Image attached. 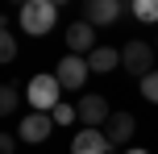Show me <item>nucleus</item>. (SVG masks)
<instances>
[{"label":"nucleus","mask_w":158,"mask_h":154,"mask_svg":"<svg viewBox=\"0 0 158 154\" xmlns=\"http://www.w3.org/2000/svg\"><path fill=\"white\" fill-rule=\"evenodd\" d=\"M133 17L137 21H158V0H133Z\"/></svg>","instance_id":"ddd939ff"},{"label":"nucleus","mask_w":158,"mask_h":154,"mask_svg":"<svg viewBox=\"0 0 158 154\" xmlns=\"http://www.w3.org/2000/svg\"><path fill=\"white\" fill-rule=\"evenodd\" d=\"M133 129H137L133 113H112V117H108V125H104V138H108L112 146H125V142L133 138Z\"/></svg>","instance_id":"9d476101"},{"label":"nucleus","mask_w":158,"mask_h":154,"mask_svg":"<svg viewBox=\"0 0 158 154\" xmlns=\"http://www.w3.org/2000/svg\"><path fill=\"white\" fill-rule=\"evenodd\" d=\"M17 104H21V92H17V83H4L0 88V113H17Z\"/></svg>","instance_id":"f8f14e48"},{"label":"nucleus","mask_w":158,"mask_h":154,"mask_svg":"<svg viewBox=\"0 0 158 154\" xmlns=\"http://www.w3.org/2000/svg\"><path fill=\"white\" fill-rule=\"evenodd\" d=\"M50 133H54V117L50 113H25L21 125H17V138H21L25 146H42Z\"/></svg>","instance_id":"423d86ee"},{"label":"nucleus","mask_w":158,"mask_h":154,"mask_svg":"<svg viewBox=\"0 0 158 154\" xmlns=\"http://www.w3.org/2000/svg\"><path fill=\"white\" fill-rule=\"evenodd\" d=\"M25 100H29V113H54L58 104H63V83H58V75L42 71L29 79V88H25Z\"/></svg>","instance_id":"f03ea898"},{"label":"nucleus","mask_w":158,"mask_h":154,"mask_svg":"<svg viewBox=\"0 0 158 154\" xmlns=\"http://www.w3.org/2000/svg\"><path fill=\"white\" fill-rule=\"evenodd\" d=\"M125 154H150V150H137V146H133V150H125Z\"/></svg>","instance_id":"a211bd4d"},{"label":"nucleus","mask_w":158,"mask_h":154,"mask_svg":"<svg viewBox=\"0 0 158 154\" xmlns=\"http://www.w3.org/2000/svg\"><path fill=\"white\" fill-rule=\"evenodd\" d=\"M142 96L150 100V104H158V71H150V75L142 79Z\"/></svg>","instance_id":"dca6fc26"},{"label":"nucleus","mask_w":158,"mask_h":154,"mask_svg":"<svg viewBox=\"0 0 158 154\" xmlns=\"http://www.w3.org/2000/svg\"><path fill=\"white\" fill-rule=\"evenodd\" d=\"M17 58V33H0V63H13Z\"/></svg>","instance_id":"4468645a"},{"label":"nucleus","mask_w":158,"mask_h":154,"mask_svg":"<svg viewBox=\"0 0 158 154\" xmlns=\"http://www.w3.org/2000/svg\"><path fill=\"white\" fill-rule=\"evenodd\" d=\"M54 75H58V83H63V92H83L92 67H87V58H79V54H63Z\"/></svg>","instance_id":"39448f33"},{"label":"nucleus","mask_w":158,"mask_h":154,"mask_svg":"<svg viewBox=\"0 0 158 154\" xmlns=\"http://www.w3.org/2000/svg\"><path fill=\"white\" fill-rule=\"evenodd\" d=\"M17 133H0V154H17Z\"/></svg>","instance_id":"f3484780"},{"label":"nucleus","mask_w":158,"mask_h":154,"mask_svg":"<svg viewBox=\"0 0 158 154\" xmlns=\"http://www.w3.org/2000/svg\"><path fill=\"white\" fill-rule=\"evenodd\" d=\"M121 67L129 75H137V79H146L154 71V46L150 42H125L121 46Z\"/></svg>","instance_id":"7ed1b4c3"},{"label":"nucleus","mask_w":158,"mask_h":154,"mask_svg":"<svg viewBox=\"0 0 158 154\" xmlns=\"http://www.w3.org/2000/svg\"><path fill=\"white\" fill-rule=\"evenodd\" d=\"M75 113H79V125H83V129H104V125H108V117H112V108H108V100L104 96H79L75 100Z\"/></svg>","instance_id":"20e7f679"},{"label":"nucleus","mask_w":158,"mask_h":154,"mask_svg":"<svg viewBox=\"0 0 158 154\" xmlns=\"http://www.w3.org/2000/svg\"><path fill=\"white\" fill-rule=\"evenodd\" d=\"M112 142L104 138V129H79L71 138V154H108Z\"/></svg>","instance_id":"6e6552de"},{"label":"nucleus","mask_w":158,"mask_h":154,"mask_svg":"<svg viewBox=\"0 0 158 154\" xmlns=\"http://www.w3.org/2000/svg\"><path fill=\"white\" fill-rule=\"evenodd\" d=\"M96 25H87V21H75V25H67V46H71V54H92L96 50Z\"/></svg>","instance_id":"1a4fd4ad"},{"label":"nucleus","mask_w":158,"mask_h":154,"mask_svg":"<svg viewBox=\"0 0 158 154\" xmlns=\"http://www.w3.org/2000/svg\"><path fill=\"white\" fill-rule=\"evenodd\" d=\"M121 13H125L121 0H87L83 4V21L87 25H117Z\"/></svg>","instance_id":"0eeeda50"},{"label":"nucleus","mask_w":158,"mask_h":154,"mask_svg":"<svg viewBox=\"0 0 158 154\" xmlns=\"http://www.w3.org/2000/svg\"><path fill=\"white\" fill-rule=\"evenodd\" d=\"M58 21V4L54 0H25L21 13H17V25H21L25 38H46Z\"/></svg>","instance_id":"f257e3e1"},{"label":"nucleus","mask_w":158,"mask_h":154,"mask_svg":"<svg viewBox=\"0 0 158 154\" xmlns=\"http://www.w3.org/2000/svg\"><path fill=\"white\" fill-rule=\"evenodd\" d=\"M87 67H92L96 75L117 71V67H121V50H117V46H96L92 54H87Z\"/></svg>","instance_id":"9b49d317"},{"label":"nucleus","mask_w":158,"mask_h":154,"mask_svg":"<svg viewBox=\"0 0 158 154\" xmlns=\"http://www.w3.org/2000/svg\"><path fill=\"white\" fill-rule=\"evenodd\" d=\"M50 117H54V125H75V121H79L75 104H67V100H63V104H58V108H54V113H50Z\"/></svg>","instance_id":"2eb2a0df"}]
</instances>
